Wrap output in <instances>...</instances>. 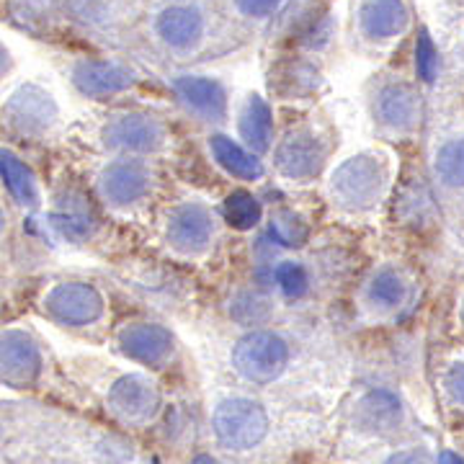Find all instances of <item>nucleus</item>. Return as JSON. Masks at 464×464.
<instances>
[{
    "label": "nucleus",
    "mask_w": 464,
    "mask_h": 464,
    "mask_svg": "<svg viewBox=\"0 0 464 464\" xmlns=\"http://www.w3.org/2000/svg\"><path fill=\"white\" fill-rule=\"evenodd\" d=\"M116 343L127 359L142 366H155V369L168 364L176 351L173 333L168 331L166 325L152 323V320H132V323L121 325Z\"/></svg>",
    "instance_id": "nucleus-20"
},
{
    "label": "nucleus",
    "mask_w": 464,
    "mask_h": 464,
    "mask_svg": "<svg viewBox=\"0 0 464 464\" xmlns=\"http://www.w3.org/2000/svg\"><path fill=\"white\" fill-rule=\"evenodd\" d=\"M209 158L225 176H230L240 183H258L266 176L264 160L248 150L237 137L225 132H212L207 137Z\"/></svg>",
    "instance_id": "nucleus-22"
},
{
    "label": "nucleus",
    "mask_w": 464,
    "mask_h": 464,
    "mask_svg": "<svg viewBox=\"0 0 464 464\" xmlns=\"http://www.w3.org/2000/svg\"><path fill=\"white\" fill-rule=\"evenodd\" d=\"M411 26V11L405 0H356L353 32L366 44H390Z\"/></svg>",
    "instance_id": "nucleus-17"
},
{
    "label": "nucleus",
    "mask_w": 464,
    "mask_h": 464,
    "mask_svg": "<svg viewBox=\"0 0 464 464\" xmlns=\"http://www.w3.org/2000/svg\"><path fill=\"white\" fill-rule=\"evenodd\" d=\"M160 240L170 256L199 261L219 240V215L204 199H179L163 212Z\"/></svg>",
    "instance_id": "nucleus-5"
},
{
    "label": "nucleus",
    "mask_w": 464,
    "mask_h": 464,
    "mask_svg": "<svg viewBox=\"0 0 464 464\" xmlns=\"http://www.w3.org/2000/svg\"><path fill=\"white\" fill-rule=\"evenodd\" d=\"M70 81L85 99H114L134 91L140 72L114 57H85L72 65Z\"/></svg>",
    "instance_id": "nucleus-15"
},
{
    "label": "nucleus",
    "mask_w": 464,
    "mask_h": 464,
    "mask_svg": "<svg viewBox=\"0 0 464 464\" xmlns=\"http://www.w3.org/2000/svg\"><path fill=\"white\" fill-rule=\"evenodd\" d=\"M158 173L148 158L114 155L96 173V194L99 201L111 212H137L155 197Z\"/></svg>",
    "instance_id": "nucleus-7"
},
{
    "label": "nucleus",
    "mask_w": 464,
    "mask_h": 464,
    "mask_svg": "<svg viewBox=\"0 0 464 464\" xmlns=\"http://www.w3.org/2000/svg\"><path fill=\"white\" fill-rule=\"evenodd\" d=\"M429 168L441 194L464 197V121H449L433 134Z\"/></svg>",
    "instance_id": "nucleus-16"
},
{
    "label": "nucleus",
    "mask_w": 464,
    "mask_h": 464,
    "mask_svg": "<svg viewBox=\"0 0 464 464\" xmlns=\"http://www.w3.org/2000/svg\"><path fill=\"white\" fill-rule=\"evenodd\" d=\"M413 279L400 264H380L366 274L359 292L356 304L369 317H395L413 302Z\"/></svg>",
    "instance_id": "nucleus-12"
},
{
    "label": "nucleus",
    "mask_w": 464,
    "mask_h": 464,
    "mask_svg": "<svg viewBox=\"0 0 464 464\" xmlns=\"http://www.w3.org/2000/svg\"><path fill=\"white\" fill-rule=\"evenodd\" d=\"M222 219L232 230L250 232L264 222V207L248 188H235L227 194V199L222 201Z\"/></svg>",
    "instance_id": "nucleus-30"
},
{
    "label": "nucleus",
    "mask_w": 464,
    "mask_h": 464,
    "mask_svg": "<svg viewBox=\"0 0 464 464\" xmlns=\"http://www.w3.org/2000/svg\"><path fill=\"white\" fill-rule=\"evenodd\" d=\"M295 356V343L286 333L276 328H248L240 338H235L230 348L232 372L248 384H274L286 374Z\"/></svg>",
    "instance_id": "nucleus-6"
},
{
    "label": "nucleus",
    "mask_w": 464,
    "mask_h": 464,
    "mask_svg": "<svg viewBox=\"0 0 464 464\" xmlns=\"http://www.w3.org/2000/svg\"><path fill=\"white\" fill-rule=\"evenodd\" d=\"M444 384H447V392L451 395V400L464 405V362H457L454 366H449Z\"/></svg>",
    "instance_id": "nucleus-34"
},
{
    "label": "nucleus",
    "mask_w": 464,
    "mask_h": 464,
    "mask_svg": "<svg viewBox=\"0 0 464 464\" xmlns=\"http://www.w3.org/2000/svg\"><path fill=\"white\" fill-rule=\"evenodd\" d=\"M369 114L387 137H411L423 116L418 85L405 78H377L369 88Z\"/></svg>",
    "instance_id": "nucleus-8"
},
{
    "label": "nucleus",
    "mask_w": 464,
    "mask_h": 464,
    "mask_svg": "<svg viewBox=\"0 0 464 464\" xmlns=\"http://www.w3.org/2000/svg\"><path fill=\"white\" fill-rule=\"evenodd\" d=\"M5 225H8V219H5V212H3V207H0V235L5 230Z\"/></svg>",
    "instance_id": "nucleus-39"
},
{
    "label": "nucleus",
    "mask_w": 464,
    "mask_h": 464,
    "mask_svg": "<svg viewBox=\"0 0 464 464\" xmlns=\"http://www.w3.org/2000/svg\"><path fill=\"white\" fill-rule=\"evenodd\" d=\"M415 72L423 83H433L439 75V52L433 47L429 32L418 34L415 42Z\"/></svg>",
    "instance_id": "nucleus-33"
},
{
    "label": "nucleus",
    "mask_w": 464,
    "mask_h": 464,
    "mask_svg": "<svg viewBox=\"0 0 464 464\" xmlns=\"http://www.w3.org/2000/svg\"><path fill=\"white\" fill-rule=\"evenodd\" d=\"M0 179L5 183V188L11 191V197L18 204L34 207L39 201V188H36V176L34 170L11 150H0Z\"/></svg>",
    "instance_id": "nucleus-29"
},
{
    "label": "nucleus",
    "mask_w": 464,
    "mask_h": 464,
    "mask_svg": "<svg viewBox=\"0 0 464 464\" xmlns=\"http://www.w3.org/2000/svg\"><path fill=\"white\" fill-rule=\"evenodd\" d=\"M268 282L274 295L286 304L310 302L325 286L323 261L315 256H289L271 266Z\"/></svg>",
    "instance_id": "nucleus-19"
},
{
    "label": "nucleus",
    "mask_w": 464,
    "mask_h": 464,
    "mask_svg": "<svg viewBox=\"0 0 464 464\" xmlns=\"http://www.w3.org/2000/svg\"><path fill=\"white\" fill-rule=\"evenodd\" d=\"M459 320H462V325H464V295L462 299H459Z\"/></svg>",
    "instance_id": "nucleus-40"
},
{
    "label": "nucleus",
    "mask_w": 464,
    "mask_h": 464,
    "mask_svg": "<svg viewBox=\"0 0 464 464\" xmlns=\"http://www.w3.org/2000/svg\"><path fill=\"white\" fill-rule=\"evenodd\" d=\"M384 464H429V459L420 451H398V454H392Z\"/></svg>",
    "instance_id": "nucleus-35"
},
{
    "label": "nucleus",
    "mask_w": 464,
    "mask_h": 464,
    "mask_svg": "<svg viewBox=\"0 0 464 464\" xmlns=\"http://www.w3.org/2000/svg\"><path fill=\"white\" fill-rule=\"evenodd\" d=\"M274 310H276V297L258 289V286L237 289L230 297V304H227L232 323H237L246 331L268 325L274 320Z\"/></svg>",
    "instance_id": "nucleus-27"
},
{
    "label": "nucleus",
    "mask_w": 464,
    "mask_h": 464,
    "mask_svg": "<svg viewBox=\"0 0 464 464\" xmlns=\"http://www.w3.org/2000/svg\"><path fill=\"white\" fill-rule=\"evenodd\" d=\"M142 32L152 50L179 65L217 57L235 44V21L222 0H148Z\"/></svg>",
    "instance_id": "nucleus-1"
},
{
    "label": "nucleus",
    "mask_w": 464,
    "mask_h": 464,
    "mask_svg": "<svg viewBox=\"0 0 464 464\" xmlns=\"http://www.w3.org/2000/svg\"><path fill=\"white\" fill-rule=\"evenodd\" d=\"M148 0H60V8L75 26L99 39H119L142 21Z\"/></svg>",
    "instance_id": "nucleus-10"
},
{
    "label": "nucleus",
    "mask_w": 464,
    "mask_h": 464,
    "mask_svg": "<svg viewBox=\"0 0 464 464\" xmlns=\"http://www.w3.org/2000/svg\"><path fill=\"white\" fill-rule=\"evenodd\" d=\"M235 124H237V140L253 150L256 155H266L271 152L274 142H276V127H274V111L271 103L258 96V93H248L243 103L237 106L235 114Z\"/></svg>",
    "instance_id": "nucleus-23"
},
{
    "label": "nucleus",
    "mask_w": 464,
    "mask_h": 464,
    "mask_svg": "<svg viewBox=\"0 0 464 464\" xmlns=\"http://www.w3.org/2000/svg\"><path fill=\"white\" fill-rule=\"evenodd\" d=\"M235 24H266L279 16L289 0H222Z\"/></svg>",
    "instance_id": "nucleus-31"
},
{
    "label": "nucleus",
    "mask_w": 464,
    "mask_h": 464,
    "mask_svg": "<svg viewBox=\"0 0 464 464\" xmlns=\"http://www.w3.org/2000/svg\"><path fill=\"white\" fill-rule=\"evenodd\" d=\"M11 18L21 29H29L34 34H42L44 29L50 32L52 26L50 5L44 0H14L11 3Z\"/></svg>",
    "instance_id": "nucleus-32"
},
{
    "label": "nucleus",
    "mask_w": 464,
    "mask_h": 464,
    "mask_svg": "<svg viewBox=\"0 0 464 464\" xmlns=\"http://www.w3.org/2000/svg\"><path fill=\"white\" fill-rule=\"evenodd\" d=\"M331 152V134L315 121H297L271 148L274 173L295 186L313 183L325 173Z\"/></svg>",
    "instance_id": "nucleus-4"
},
{
    "label": "nucleus",
    "mask_w": 464,
    "mask_h": 464,
    "mask_svg": "<svg viewBox=\"0 0 464 464\" xmlns=\"http://www.w3.org/2000/svg\"><path fill=\"white\" fill-rule=\"evenodd\" d=\"M60 119V109L42 85L24 83L3 103L5 127L24 140H42Z\"/></svg>",
    "instance_id": "nucleus-14"
},
{
    "label": "nucleus",
    "mask_w": 464,
    "mask_h": 464,
    "mask_svg": "<svg viewBox=\"0 0 464 464\" xmlns=\"http://www.w3.org/2000/svg\"><path fill=\"white\" fill-rule=\"evenodd\" d=\"M353 423L364 433H392L402 423L400 398L390 390H369L353 405Z\"/></svg>",
    "instance_id": "nucleus-24"
},
{
    "label": "nucleus",
    "mask_w": 464,
    "mask_h": 464,
    "mask_svg": "<svg viewBox=\"0 0 464 464\" xmlns=\"http://www.w3.org/2000/svg\"><path fill=\"white\" fill-rule=\"evenodd\" d=\"M170 93L181 106L186 116L199 121L204 127H222L230 116V93L225 83L215 75L204 72H176L170 75Z\"/></svg>",
    "instance_id": "nucleus-11"
},
{
    "label": "nucleus",
    "mask_w": 464,
    "mask_h": 464,
    "mask_svg": "<svg viewBox=\"0 0 464 464\" xmlns=\"http://www.w3.org/2000/svg\"><path fill=\"white\" fill-rule=\"evenodd\" d=\"M392 163L382 150H362L331 168L325 194L331 207L343 217H372L390 197Z\"/></svg>",
    "instance_id": "nucleus-2"
},
{
    "label": "nucleus",
    "mask_w": 464,
    "mask_h": 464,
    "mask_svg": "<svg viewBox=\"0 0 464 464\" xmlns=\"http://www.w3.org/2000/svg\"><path fill=\"white\" fill-rule=\"evenodd\" d=\"M109 413L127 426H145L160 411V390L145 374H124L109 387Z\"/></svg>",
    "instance_id": "nucleus-18"
},
{
    "label": "nucleus",
    "mask_w": 464,
    "mask_h": 464,
    "mask_svg": "<svg viewBox=\"0 0 464 464\" xmlns=\"http://www.w3.org/2000/svg\"><path fill=\"white\" fill-rule=\"evenodd\" d=\"M194 464H219V462L212 459V457H199V459H194Z\"/></svg>",
    "instance_id": "nucleus-38"
},
{
    "label": "nucleus",
    "mask_w": 464,
    "mask_h": 464,
    "mask_svg": "<svg viewBox=\"0 0 464 464\" xmlns=\"http://www.w3.org/2000/svg\"><path fill=\"white\" fill-rule=\"evenodd\" d=\"M8 67H11V54H8V50L0 44V78L8 72Z\"/></svg>",
    "instance_id": "nucleus-36"
},
{
    "label": "nucleus",
    "mask_w": 464,
    "mask_h": 464,
    "mask_svg": "<svg viewBox=\"0 0 464 464\" xmlns=\"http://www.w3.org/2000/svg\"><path fill=\"white\" fill-rule=\"evenodd\" d=\"M320 85V72L307 60H289L271 72V93L279 101H299L313 96Z\"/></svg>",
    "instance_id": "nucleus-26"
},
{
    "label": "nucleus",
    "mask_w": 464,
    "mask_h": 464,
    "mask_svg": "<svg viewBox=\"0 0 464 464\" xmlns=\"http://www.w3.org/2000/svg\"><path fill=\"white\" fill-rule=\"evenodd\" d=\"M106 297L96 284L81 282H60L52 286L42 299V310L50 320L65 328H91L106 315Z\"/></svg>",
    "instance_id": "nucleus-13"
},
{
    "label": "nucleus",
    "mask_w": 464,
    "mask_h": 464,
    "mask_svg": "<svg viewBox=\"0 0 464 464\" xmlns=\"http://www.w3.org/2000/svg\"><path fill=\"white\" fill-rule=\"evenodd\" d=\"M439 464H464L454 451H441V457H439Z\"/></svg>",
    "instance_id": "nucleus-37"
},
{
    "label": "nucleus",
    "mask_w": 464,
    "mask_h": 464,
    "mask_svg": "<svg viewBox=\"0 0 464 464\" xmlns=\"http://www.w3.org/2000/svg\"><path fill=\"white\" fill-rule=\"evenodd\" d=\"M42 374V351L26 331L0 335V382L11 387H32Z\"/></svg>",
    "instance_id": "nucleus-21"
},
{
    "label": "nucleus",
    "mask_w": 464,
    "mask_h": 464,
    "mask_svg": "<svg viewBox=\"0 0 464 464\" xmlns=\"http://www.w3.org/2000/svg\"><path fill=\"white\" fill-rule=\"evenodd\" d=\"M266 225H268L271 240L284 250H302L313 237V227H310L307 217L292 207H276L268 215Z\"/></svg>",
    "instance_id": "nucleus-28"
},
{
    "label": "nucleus",
    "mask_w": 464,
    "mask_h": 464,
    "mask_svg": "<svg viewBox=\"0 0 464 464\" xmlns=\"http://www.w3.org/2000/svg\"><path fill=\"white\" fill-rule=\"evenodd\" d=\"M52 227L67 243H85L99 227V219L81 194H67L52 212Z\"/></svg>",
    "instance_id": "nucleus-25"
},
{
    "label": "nucleus",
    "mask_w": 464,
    "mask_h": 464,
    "mask_svg": "<svg viewBox=\"0 0 464 464\" xmlns=\"http://www.w3.org/2000/svg\"><path fill=\"white\" fill-rule=\"evenodd\" d=\"M212 429L217 441L232 451H250L261 447L271 431L268 411L258 400L225 398L212 413Z\"/></svg>",
    "instance_id": "nucleus-9"
},
{
    "label": "nucleus",
    "mask_w": 464,
    "mask_h": 464,
    "mask_svg": "<svg viewBox=\"0 0 464 464\" xmlns=\"http://www.w3.org/2000/svg\"><path fill=\"white\" fill-rule=\"evenodd\" d=\"M101 150L111 155H132V158H158L173 145V132L168 121L148 109H116L101 119L99 124Z\"/></svg>",
    "instance_id": "nucleus-3"
}]
</instances>
